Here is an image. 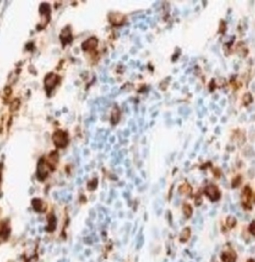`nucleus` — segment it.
<instances>
[{
    "mask_svg": "<svg viewBox=\"0 0 255 262\" xmlns=\"http://www.w3.org/2000/svg\"><path fill=\"white\" fill-rule=\"evenodd\" d=\"M243 195H244V201L246 202H248L249 201L251 197V189L248 187H246L243 190Z\"/></svg>",
    "mask_w": 255,
    "mask_h": 262,
    "instance_id": "20e7f679",
    "label": "nucleus"
},
{
    "mask_svg": "<svg viewBox=\"0 0 255 262\" xmlns=\"http://www.w3.org/2000/svg\"><path fill=\"white\" fill-rule=\"evenodd\" d=\"M205 193L212 201H216L220 199V192L216 186H209L205 189Z\"/></svg>",
    "mask_w": 255,
    "mask_h": 262,
    "instance_id": "f257e3e1",
    "label": "nucleus"
},
{
    "mask_svg": "<svg viewBox=\"0 0 255 262\" xmlns=\"http://www.w3.org/2000/svg\"><path fill=\"white\" fill-rule=\"evenodd\" d=\"M236 255L234 251H227L222 253V260L223 262H236Z\"/></svg>",
    "mask_w": 255,
    "mask_h": 262,
    "instance_id": "7ed1b4c3",
    "label": "nucleus"
},
{
    "mask_svg": "<svg viewBox=\"0 0 255 262\" xmlns=\"http://www.w3.org/2000/svg\"><path fill=\"white\" fill-rule=\"evenodd\" d=\"M54 139H55V144H57V145L60 147H63L67 144V136H66L65 134H63V132H57V134H55Z\"/></svg>",
    "mask_w": 255,
    "mask_h": 262,
    "instance_id": "f03ea898",
    "label": "nucleus"
},
{
    "mask_svg": "<svg viewBox=\"0 0 255 262\" xmlns=\"http://www.w3.org/2000/svg\"><path fill=\"white\" fill-rule=\"evenodd\" d=\"M249 231L252 232L253 235H255V221H253L249 226Z\"/></svg>",
    "mask_w": 255,
    "mask_h": 262,
    "instance_id": "39448f33",
    "label": "nucleus"
},
{
    "mask_svg": "<svg viewBox=\"0 0 255 262\" xmlns=\"http://www.w3.org/2000/svg\"><path fill=\"white\" fill-rule=\"evenodd\" d=\"M248 262H255L254 260H252V259H251V260H249V261H248Z\"/></svg>",
    "mask_w": 255,
    "mask_h": 262,
    "instance_id": "423d86ee",
    "label": "nucleus"
}]
</instances>
